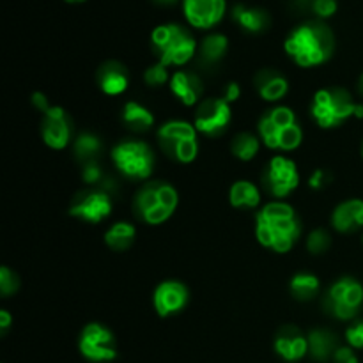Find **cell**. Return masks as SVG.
Returning a JSON list of instances; mask_svg holds the SVG:
<instances>
[{"label":"cell","instance_id":"cell-27","mask_svg":"<svg viewBox=\"0 0 363 363\" xmlns=\"http://www.w3.org/2000/svg\"><path fill=\"white\" fill-rule=\"evenodd\" d=\"M103 151V144L99 137H96L91 131H84L78 135L73 142V152L74 158L84 165L89 162H98L99 155Z\"/></svg>","mask_w":363,"mask_h":363},{"label":"cell","instance_id":"cell-30","mask_svg":"<svg viewBox=\"0 0 363 363\" xmlns=\"http://www.w3.org/2000/svg\"><path fill=\"white\" fill-rule=\"evenodd\" d=\"M259 147H261V140L259 137L252 133H240L234 137L233 144H230V151H233L234 158L241 160V162H250L257 156Z\"/></svg>","mask_w":363,"mask_h":363},{"label":"cell","instance_id":"cell-20","mask_svg":"<svg viewBox=\"0 0 363 363\" xmlns=\"http://www.w3.org/2000/svg\"><path fill=\"white\" fill-rule=\"evenodd\" d=\"M254 85L264 101H280L289 91V82L277 69L266 67L254 77Z\"/></svg>","mask_w":363,"mask_h":363},{"label":"cell","instance_id":"cell-38","mask_svg":"<svg viewBox=\"0 0 363 363\" xmlns=\"http://www.w3.org/2000/svg\"><path fill=\"white\" fill-rule=\"evenodd\" d=\"M330 181V172H326L325 169H318L312 172L311 179H308V186L312 188V190H321V188H325L326 184H328Z\"/></svg>","mask_w":363,"mask_h":363},{"label":"cell","instance_id":"cell-18","mask_svg":"<svg viewBox=\"0 0 363 363\" xmlns=\"http://www.w3.org/2000/svg\"><path fill=\"white\" fill-rule=\"evenodd\" d=\"M170 91L184 106H195L201 103L204 85L191 71H176L170 78Z\"/></svg>","mask_w":363,"mask_h":363},{"label":"cell","instance_id":"cell-22","mask_svg":"<svg viewBox=\"0 0 363 363\" xmlns=\"http://www.w3.org/2000/svg\"><path fill=\"white\" fill-rule=\"evenodd\" d=\"M307 339H308V354L319 363L332 360L335 351L340 347L339 339H337V335L332 332V330L315 328L308 333Z\"/></svg>","mask_w":363,"mask_h":363},{"label":"cell","instance_id":"cell-41","mask_svg":"<svg viewBox=\"0 0 363 363\" xmlns=\"http://www.w3.org/2000/svg\"><path fill=\"white\" fill-rule=\"evenodd\" d=\"M11 323H13V315L7 311H0V332H2V335L9 330Z\"/></svg>","mask_w":363,"mask_h":363},{"label":"cell","instance_id":"cell-42","mask_svg":"<svg viewBox=\"0 0 363 363\" xmlns=\"http://www.w3.org/2000/svg\"><path fill=\"white\" fill-rule=\"evenodd\" d=\"M156 4H162V6H170V4H176L177 0H155Z\"/></svg>","mask_w":363,"mask_h":363},{"label":"cell","instance_id":"cell-33","mask_svg":"<svg viewBox=\"0 0 363 363\" xmlns=\"http://www.w3.org/2000/svg\"><path fill=\"white\" fill-rule=\"evenodd\" d=\"M18 287H20V279H18L16 273L7 266H2L0 268V293H2V296H11V294L16 293Z\"/></svg>","mask_w":363,"mask_h":363},{"label":"cell","instance_id":"cell-14","mask_svg":"<svg viewBox=\"0 0 363 363\" xmlns=\"http://www.w3.org/2000/svg\"><path fill=\"white\" fill-rule=\"evenodd\" d=\"M41 133L43 140L48 147L60 151V149L69 145L71 135H73V123H71V117L67 116L62 106H50L43 113Z\"/></svg>","mask_w":363,"mask_h":363},{"label":"cell","instance_id":"cell-26","mask_svg":"<svg viewBox=\"0 0 363 363\" xmlns=\"http://www.w3.org/2000/svg\"><path fill=\"white\" fill-rule=\"evenodd\" d=\"M229 48V39L223 34H209L202 39L201 48H199V59L206 66L220 62L225 57Z\"/></svg>","mask_w":363,"mask_h":363},{"label":"cell","instance_id":"cell-10","mask_svg":"<svg viewBox=\"0 0 363 363\" xmlns=\"http://www.w3.org/2000/svg\"><path fill=\"white\" fill-rule=\"evenodd\" d=\"M266 191L277 201H284L300 186V172L296 163L287 156H273L262 174Z\"/></svg>","mask_w":363,"mask_h":363},{"label":"cell","instance_id":"cell-34","mask_svg":"<svg viewBox=\"0 0 363 363\" xmlns=\"http://www.w3.org/2000/svg\"><path fill=\"white\" fill-rule=\"evenodd\" d=\"M105 177L106 174H103L101 165L98 162H89L82 165V179L87 184H92L94 188H98Z\"/></svg>","mask_w":363,"mask_h":363},{"label":"cell","instance_id":"cell-2","mask_svg":"<svg viewBox=\"0 0 363 363\" xmlns=\"http://www.w3.org/2000/svg\"><path fill=\"white\" fill-rule=\"evenodd\" d=\"M284 48L298 66H321L333 55L335 38L328 25L321 20L307 21L291 32Z\"/></svg>","mask_w":363,"mask_h":363},{"label":"cell","instance_id":"cell-16","mask_svg":"<svg viewBox=\"0 0 363 363\" xmlns=\"http://www.w3.org/2000/svg\"><path fill=\"white\" fill-rule=\"evenodd\" d=\"M225 0H183V11L188 23L195 28L215 27L225 14Z\"/></svg>","mask_w":363,"mask_h":363},{"label":"cell","instance_id":"cell-4","mask_svg":"<svg viewBox=\"0 0 363 363\" xmlns=\"http://www.w3.org/2000/svg\"><path fill=\"white\" fill-rule=\"evenodd\" d=\"M179 204V195L172 184L165 181H149L135 195L133 209L138 220L147 225L165 223Z\"/></svg>","mask_w":363,"mask_h":363},{"label":"cell","instance_id":"cell-13","mask_svg":"<svg viewBox=\"0 0 363 363\" xmlns=\"http://www.w3.org/2000/svg\"><path fill=\"white\" fill-rule=\"evenodd\" d=\"M112 213V195L101 188L77 194L69 206V215L89 223H99Z\"/></svg>","mask_w":363,"mask_h":363},{"label":"cell","instance_id":"cell-25","mask_svg":"<svg viewBox=\"0 0 363 363\" xmlns=\"http://www.w3.org/2000/svg\"><path fill=\"white\" fill-rule=\"evenodd\" d=\"M229 202L233 208L238 209L257 208L261 202V191L250 181H236L229 190Z\"/></svg>","mask_w":363,"mask_h":363},{"label":"cell","instance_id":"cell-28","mask_svg":"<svg viewBox=\"0 0 363 363\" xmlns=\"http://www.w3.org/2000/svg\"><path fill=\"white\" fill-rule=\"evenodd\" d=\"M137 230L128 222H116L105 233V243L116 252H124L133 245Z\"/></svg>","mask_w":363,"mask_h":363},{"label":"cell","instance_id":"cell-35","mask_svg":"<svg viewBox=\"0 0 363 363\" xmlns=\"http://www.w3.org/2000/svg\"><path fill=\"white\" fill-rule=\"evenodd\" d=\"M346 340L353 350H363V321H357L346 330Z\"/></svg>","mask_w":363,"mask_h":363},{"label":"cell","instance_id":"cell-40","mask_svg":"<svg viewBox=\"0 0 363 363\" xmlns=\"http://www.w3.org/2000/svg\"><path fill=\"white\" fill-rule=\"evenodd\" d=\"M32 105H34L35 108H38L41 113H45L46 110H48L50 106H52L48 103V98H46V96L43 94V92H34V94H32Z\"/></svg>","mask_w":363,"mask_h":363},{"label":"cell","instance_id":"cell-8","mask_svg":"<svg viewBox=\"0 0 363 363\" xmlns=\"http://www.w3.org/2000/svg\"><path fill=\"white\" fill-rule=\"evenodd\" d=\"M112 162L124 177L145 181L155 170V152L142 140H123L112 149Z\"/></svg>","mask_w":363,"mask_h":363},{"label":"cell","instance_id":"cell-17","mask_svg":"<svg viewBox=\"0 0 363 363\" xmlns=\"http://www.w3.org/2000/svg\"><path fill=\"white\" fill-rule=\"evenodd\" d=\"M275 353L282 360L294 363L308 354V339L293 325H286L279 330L275 337Z\"/></svg>","mask_w":363,"mask_h":363},{"label":"cell","instance_id":"cell-6","mask_svg":"<svg viewBox=\"0 0 363 363\" xmlns=\"http://www.w3.org/2000/svg\"><path fill=\"white\" fill-rule=\"evenodd\" d=\"M151 45L163 66H184L197 53V41L190 30L177 23L160 25L152 30Z\"/></svg>","mask_w":363,"mask_h":363},{"label":"cell","instance_id":"cell-3","mask_svg":"<svg viewBox=\"0 0 363 363\" xmlns=\"http://www.w3.org/2000/svg\"><path fill=\"white\" fill-rule=\"evenodd\" d=\"M259 138L273 151L291 152L303 142V131L296 113L289 106H275L268 110L259 121Z\"/></svg>","mask_w":363,"mask_h":363},{"label":"cell","instance_id":"cell-1","mask_svg":"<svg viewBox=\"0 0 363 363\" xmlns=\"http://www.w3.org/2000/svg\"><path fill=\"white\" fill-rule=\"evenodd\" d=\"M255 234L262 247L277 254L289 252L301 234L300 220L293 206L284 201L266 204L255 216Z\"/></svg>","mask_w":363,"mask_h":363},{"label":"cell","instance_id":"cell-15","mask_svg":"<svg viewBox=\"0 0 363 363\" xmlns=\"http://www.w3.org/2000/svg\"><path fill=\"white\" fill-rule=\"evenodd\" d=\"M188 287L179 280H165L160 284L152 294V305L160 318H170L183 311L188 303Z\"/></svg>","mask_w":363,"mask_h":363},{"label":"cell","instance_id":"cell-36","mask_svg":"<svg viewBox=\"0 0 363 363\" xmlns=\"http://www.w3.org/2000/svg\"><path fill=\"white\" fill-rule=\"evenodd\" d=\"M312 11L318 18H330L337 13V0H312Z\"/></svg>","mask_w":363,"mask_h":363},{"label":"cell","instance_id":"cell-44","mask_svg":"<svg viewBox=\"0 0 363 363\" xmlns=\"http://www.w3.org/2000/svg\"><path fill=\"white\" fill-rule=\"evenodd\" d=\"M66 2H69V4H80V2H85V0H66Z\"/></svg>","mask_w":363,"mask_h":363},{"label":"cell","instance_id":"cell-43","mask_svg":"<svg viewBox=\"0 0 363 363\" xmlns=\"http://www.w3.org/2000/svg\"><path fill=\"white\" fill-rule=\"evenodd\" d=\"M358 92L363 96V74L360 77V80H358Z\"/></svg>","mask_w":363,"mask_h":363},{"label":"cell","instance_id":"cell-19","mask_svg":"<svg viewBox=\"0 0 363 363\" xmlns=\"http://www.w3.org/2000/svg\"><path fill=\"white\" fill-rule=\"evenodd\" d=\"M98 85L108 96L123 94L130 85L128 67L119 60H106L98 69Z\"/></svg>","mask_w":363,"mask_h":363},{"label":"cell","instance_id":"cell-24","mask_svg":"<svg viewBox=\"0 0 363 363\" xmlns=\"http://www.w3.org/2000/svg\"><path fill=\"white\" fill-rule=\"evenodd\" d=\"M123 123L126 124L128 130L142 133V131L151 130L155 124V116L140 103L128 101L123 108Z\"/></svg>","mask_w":363,"mask_h":363},{"label":"cell","instance_id":"cell-5","mask_svg":"<svg viewBox=\"0 0 363 363\" xmlns=\"http://www.w3.org/2000/svg\"><path fill=\"white\" fill-rule=\"evenodd\" d=\"M312 117L325 130L342 126L351 117H363V105L357 103L346 89L333 87L315 92L312 103Z\"/></svg>","mask_w":363,"mask_h":363},{"label":"cell","instance_id":"cell-37","mask_svg":"<svg viewBox=\"0 0 363 363\" xmlns=\"http://www.w3.org/2000/svg\"><path fill=\"white\" fill-rule=\"evenodd\" d=\"M333 363H360L358 362V357L354 354V350L351 346H340L339 350L335 351L332 358Z\"/></svg>","mask_w":363,"mask_h":363},{"label":"cell","instance_id":"cell-9","mask_svg":"<svg viewBox=\"0 0 363 363\" xmlns=\"http://www.w3.org/2000/svg\"><path fill=\"white\" fill-rule=\"evenodd\" d=\"M363 305V286L357 279L344 277L333 282L323 298V307L332 318L350 321Z\"/></svg>","mask_w":363,"mask_h":363},{"label":"cell","instance_id":"cell-45","mask_svg":"<svg viewBox=\"0 0 363 363\" xmlns=\"http://www.w3.org/2000/svg\"><path fill=\"white\" fill-rule=\"evenodd\" d=\"M362 155H363V145H362Z\"/></svg>","mask_w":363,"mask_h":363},{"label":"cell","instance_id":"cell-39","mask_svg":"<svg viewBox=\"0 0 363 363\" xmlns=\"http://www.w3.org/2000/svg\"><path fill=\"white\" fill-rule=\"evenodd\" d=\"M240 96H241V87L236 84V82H230V84H227V87L223 89L222 98L225 99L227 103H234Z\"/></svg>","mask_w":363,"mask_h":363},{"label":"cell","instance_id":"cell-32","mask_svg":"<svg viewBox=\"0 0 363 363\" xmlns=\"http://www.w3.org/2000/svg\"><path fill=\"white\" fill-rule=\"evenodd\" d=\"M170 78L172 77L169 74V69H167V66H163L162 62L152 64V66H149L147 69L144 71V80L149 87H162V85H165Z\"/></svg>","mask_w":363,"mask_h":363},{"label":"cell","instance_id":"cell-11","mask_svg":"<svg viewBox=\"0 0 363 363\" xmlns=\"http://www.w3.org/2000/svg\"><path fill=\"white\" fill-rule=\"evenodd\" d=\"M78 350L85 360L92 363H106L117 358L116 337L106 326L99 323H89L80 333Z\"/></svg>","mask_w":363,"mask_h":363},{"label":"cell","instance_id":"cell-7","mask_svg":"<svg viewBox=\"0 0 363 363\" xmlns=\"http://www.w3.org/2000/svg\"><path fill=\"white\" fill-rule=\"evenodd\" d=\"M158 144L177 163H191L199 155L197 128L186 121H169L158 130Z\"/></svg>","mask_w":363,"mask_h":363},{"label":"cell","instance_id":"cell-21","mask_svg":"<svg viewBox=\"0 0 363 363\" xmlns=\"http://www.w3.org/2000/svg\"><path fill=\"white\" fill-rule=\"evenodd\" d=\"M332 225L339 233L350 234L363 227V201L360 199H351L344 201L335 208L332 215Z\"/></svg>","mask_w":363,"mask_h":363},{"label":"cell","instance_id":"cell-29","mask_svg":"<svg viewBox=\"0 0 363 363\" xmlns=\"http://www.w3.org/2000/svg\"><path fill=\"white\" fill-rule=\"evenodd\" d=\"M291 294L296 298L298 301H311L312 298H315L321 289V282L315 275L312 273H298L291 279L289 284Z\"/></svg>","mask_w":363,"mask_h":363},{"label":"cell","instance_id":"cell-23","mask_svg":"<svg viewBox=\"0 0 363 363\" xmlns=\"http://www.w3.org/2000/svg\"><path fill=\"white\" fill-rule=\"evenodd\" d=\"M233 18L243 30L250 32V34H261V32L268 30V27L272 25V18L264 9L247 7L243 4L234 6Z\"/></svg>","mask_w":363,"mask_h":363},{"label":"cell","instance_id":"cell-12","mask_svg":"<svg viewBox=\"0 0 363 363\" xmlns=\"http://www.w3.org/2000/svg\"><path fill=\"white\" fill-rule=\"evenodd\" d=\"M230 119H233L230 103L223 98H208L202 99L195 108L194 126L197 128L199 133L218 137L229 128Z\"/></svg>","mask_w":363,"mask_h":363},{"label":"cell","instance_id":"cell-31","mask_svg":"<svg viewBox=\"0 0 363 363\" xmlns=\"http://www.w3.org/2000/svg\"><path fill=\"white\" fill-rule=\"evenodd\" d=\"M332 245V236L326 229H314L307 238V250L314 255L325 254Z\"/></svg>","mask_w":363,"mask_h":363}]
</instances>
